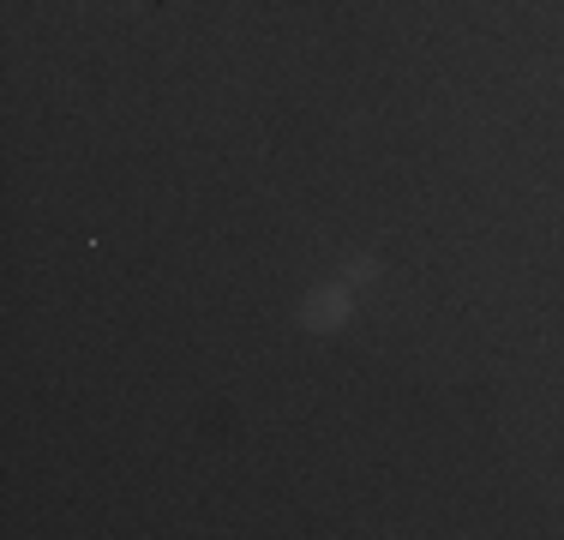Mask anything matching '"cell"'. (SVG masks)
I'll use <instances>...</instances> for the list:
<instances>
[{
  "label": "cell",
  "mask_w": 564,
  "mask_h": 540,
  "mask_svg": "<svg viewBox=\"0 0 564 540\" xmlns=\"http://www.w3.org/2000/svg\"><path fill=\"white\" fill-rule=\"evenodd\" d=\"M379 277H384L379 252H348L343 270H337V282H348V289H367V282H379Z\"/></svg>",
  "instance_id": "2"
},
{
  "label": "cell",
  "mask_w": 564,
  "mask_h": 540,
  "mask_svg": "<svg viewBox=\"0 0 564 540\" xmlns=\"http://www.w3.org/2000/svg\"><path fill=\"white\" fill-rule=\"evenodd\" d=\"M294 318L313 336H337L343 324L355 318V289H348V282H313V289L301 294V306H294Z\"/></svg>",
  "instance_id": "1"
}]
</instances>
